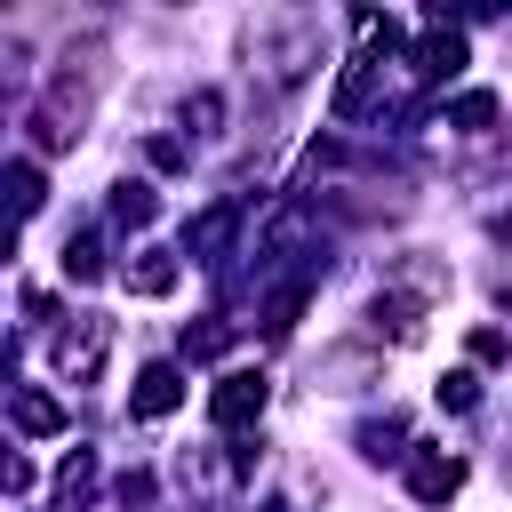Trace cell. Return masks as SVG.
<instances>
[{
    "instance_id": "1",
    "label": "cell",
    "mask_w": 512,
    "mask_h": 512,
    "mask_svg": "<svg viewBox=\"0 0 512 512\" xmlns=\"http://www.w3.org/2000/svg\"><path fill=\"white\" fill-rule=\"evenodd\" d=\"M208 416H216V424H256V416H264V376H256V368H232V376L208 392Z\"/></svg>"
},
{
    "instance_id": "2",
    "label": "cell",
    "mask_w": 512,
    "mask_h": 512,
    "mask_svg": "<svg viewBox=\"0 0 512 512\" xmlns=\"http://www.w3.org/2000/svg\"><path fill=\"white\" fill-rule=\"evenodd\" d=\"M104 336H112L104 320H80L72 336H56V376H64V384H88L96 360H104Z\"/></svg>"
},
{
    "instance_id": "3",
    "label": "cell",
    "mask_w": 512,
    "mask_h": 512,
    "mask_svg": "<svg viewBox=\"0 0 512 512\" xmlns=\"http://www.w3.org/2000/svg\"><path fill=\"white\" fill-rule=\"evenodd\" d=\"M408 488H416L424 504H448V496L464 488V464H456V456H432V448H424V456L408 464Z\"/></svg>"
},
{
    "instance_id": "4",
    "label": "cell",
    "mask_w": 512,
    "mask_h": 512,
    "mask_svg": "<svg viewBox=\"0 0 512 512\" xmlns=\"http://www.w3.org/2000/svg\"><path fill=\"white\" fill-rule=\"evenodd\" d=\"M176 400H184V376H176V368H144L136 392H128L136 416H176Z\"/></svg>"
},
{
    "instance_id": "5",
    "label": "cell",
    "mask_w": 512,
    "mask_h": 512,
    "mask_svg": "<svg viewBox=\"0 0 512 512\" xmlns=\"http://www.w3.org/2000/svg\"><path fill=\"white\" fill-rule=\"evenodd\" d=\"M456 64H464V32H440V24H432V32H424V48H416V72H424V80H440V72H456Z\"/></svg>"
},
{
    "instance_id": "6",
    "label": "cell",
    "mask_w": 512,
    "mask_h": 512,
    "mask_svg": "<svg viewBox=\"0 0 512 512\" xmlns=\"http://www.w3.org/2000/svg\"><path fill=\"white\" fill-rule=\"evenodd\" d=\"M16 424H24V432H56V424H64V408H56L48 392H16Z\"/></svg>"
},
{
    "instance_id": "7",
    "label": "cell",
    "mask_w": 512,
    "mask_h": 512,
    "mask_svg": "<svg viewBox=\"0 0 512 512\" xmlns=\"http://www.w3.org/2000/svg\"><path fill=\"white\" fill-rule=\"evenodd\" d=\"M128 288H136V296H168V288H176V264H168V256H144V264L128 272Z\"/></svg>"
},
{
    "instance_id": "8",
    "label": "cell",
    "mask_w": 512,
    "mask_h": 512,
    "mask_svg": "<svg viewBox=\"0 0 512 512\" xmlns=\"http://www.w3.org/2000/svg\"><path fill=\"white\" fill-rule=\"evenodd\" d=\"M0 192H8V208H16V216H32V208H40V176H32V168H8V176H0Z\"/></svg>"
},
{
    "instance_id": "9",
    "label": "cell",
    "mask_w": 512,
    "mask_h": 512,
    "mask_svg": "<svg viewBox=\"0 0 512 512\" xmlns=\"http://www.w3.org/2000/svg\"><path fill=\"white\" fill-rule=\"evenodd\" d=\"M64 272H72V280H104V248H96V240L80 232V240L64 248Z\"/></svg>"
},
{
    "instance_id": "10",
    "label": "cell",
    "mask_w": 512,
    "mask_h": 512,
    "mask_svg": "<svg viewBox=\"0 0 512 512\" xmlns=\"http://www.w3.org/2000/svg\"><path fill=\"white\" fill-rule=\"evenodd\" d=\"M472 400H480V376H472V368H456V376H440V408H456V416H464Z\"/></svg>"
},
{
    "instance_id": "11",
    "label": "cell",
    "mask_w": 512,
    "mask_h": 512,
    "mask_svg": "<svg viewBox=\"0 0 512 512\" xmlns=\"http://www.w3.org/2000/svg\"><path fill=\"white\" fill-rule=\"evenodd\" d=\"M88 480H96V464H88V448H72V464L56 472V496H72V504H80V496H88Z\"/></svg>"
},
{
    "instance_id": "12",
    "label": "cell",
    "mask_w": 512,
    "mask_h": 512,
    "mask_svg": "<svg viewBox=\"0 0 512 512\" xmlns=\"http://www.w3.org/2000/svg\"><path fill=\"white\" fill-rule=\"evenodd\" d=\"M488 120H496V96H488V88L456 96V128H488Z\"/></svg>"
},
{
    "instance_id": "13",
    "label": "cell",
    "mask_w": 512,
    "mask_h": 512,
    "mask_svg": "<svg viewBox=\"0 0 512 512\" xmlns=\"http://www.w3.org/2000/svg\"><path fill=\"white\" fill-rule=\"evenodd\" d=\"M224 240H232V216H224V208H208V216L192 224V248H224Z\"/></svg>"
},
{
    "instance_id": "14",
    "label": "cell",
    "mask_w": 512,
    "mask_h": 512,
    "mask_svg": "<svg viewBox=\"0 0 512 512\" xmlns=\"http://www.w3.org/2000/svg\"><path fill=\"white\" fill-rule=\"evenodd\" d=\"M120 216H128V224H144V216H152V192H144V184H128V192H120Z\"/></svg>"
}]
</instances>
